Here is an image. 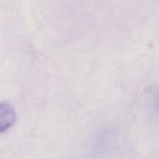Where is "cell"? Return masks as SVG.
<instances>
[{
	"label": "cell",
	"mask_w": 159,
	"mask_h": 159,
	"mask_svg": "<svg viewBox=\"0 0 159 159\" xmlns=\"http://www.w3.org/2000/svg\"><path fill=\"white\" fill-rule=\"evenodd\" d=\"M156 106H157V109L159 110V96L157 98V102H156Z\"/></svg>",
	"instance_id": "7a4b0ae2"
},
{
	"label": "cell",
	"mask_w": 159,
	"mask_h": 159,
	"mask_svg": "<svg viewBox=\"0 0 159 159\" xmlns=\"http://www.w3.org/2000/svg\"><path fill=\"white\" fill-rule=\"evenodd\" d=\"M16 114L13 107L7 102L0 104V133L6 132L13 126Z\"/></svg>",
	"instance_id": "6da1fadb"
}]
</instances>
